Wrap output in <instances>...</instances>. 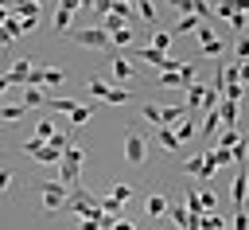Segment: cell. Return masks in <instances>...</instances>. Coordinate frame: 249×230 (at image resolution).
Masks as SVG:
<instances>
[{"instance_id": "ee69618b", "label": "cell", "mask_w": 249, "mask_h": 230, "mask_svg": "<svg viewBox=\"0 0 249 230\" xmlns=\"http://www.w3.org/2000/svg\"><path fill=\"white\" fill-rule=\"evenodd\" d=\"M233 230H249V211H233Z\"/></svg>"}, {"instance_id": "7bdbcfd3", "label": "cell", "mask_w": 249, "mask_h": 230, "mask_svg": "<svg viewBox=\"0 0 249 230\" xmlns=\"http://www.w3.org/2000/svg\"><path fill=\"white\" fill-rule=\"evenodd\" d=\"M198 199H202V211H206V214H214V207H218V199H214L210 191H198Z\"/></svg>"}, {"instance_id": "7402d4cb", "label": "cell", "mask_w": 249, "mask_h": 230, "mask_svg": "<svg viewBox=\"0 0 249 230\" xmlns=\"http://www.w3.org/2000/svg\"><path fill=\"white\" fill-rule=\"evenodd\" d=\"M175 136H179V144H183V140H195V136H198V129H195L187 117H183V121L175 125Z\"/></svg>"}, {"instance_id": "f907efd6", "label": "cell", "mask_w": 249, "mask_h": 230, "mask_svg": "<svg viewBox=\"0 0 249 230\" xmlns=\"http://www.w3.org/2000/svg\"><path fill=\"white\" fill-rule=\"evenodd\" d=\"M237 82L249 86V62H237Z\"/></svg>"}, {"instance_id": "b9f144b4", "label": "cell", "mask_w": 249, "mask_h": 230, "mask_svg": "<svg viewBox=\"0 0 249 230\" xmlns=\"http://www.w3.org/2000/svg\"><path fill=\"white\" fill-rule=\"evenodd\" d=\"M78 230H101V214H89V218H78Z\"/></svg>"}, {"instance_id": "d6a6232c", "label": "cell", "mask_w": 249, "mask_h": 230, "mask_svg": "<svg viewBox=\"0 0 249 230\" xmlns=\"http://www.w3.org/2000/svg\"><path fill=\"white\" fill-rule=\"evenodd\" d=\"M152 43H156V51L167 55V47H171V31H152Z\"/></svg>"}, {"instance_id": "cb8c5ba5", "label": "cell", "mask_w": 249, "mask_h": 230, "mask_svg": "<svg viewBox=\"0 0 249 230\" xmlns=\"http://www.w3.org/2000/svg\"><path fill=\"white\" fill-rule=\"evenodd\" d=\"M23 113H27V105H23V101H19V105H0V121H19Z\"/></svg>"}, {"instance_id": "f6af8a7d", "label": "cell", "mask_w": 249, "mask_h": 230, "mask_svg": "<svg viewBox=\"0 0 249 230\" xmlns=\"http://www.w3.org/2000/svg\"><path fill=\"white\" fill-rule=\"evenodd\" d=\"M23 19V31H35L39 27V12H27V16H19Z\"/></svg>"}, {"instance_id": "f546056e", "label": "cell", "mask_w": 249, "mask_h": 230, "mask_svg": "<svg viewBox=\"0 0 249 230\" xmlns=\"http://www.w3.org/2000/svg\"><path fill=\"white\" fill-rule=\"evenodd\" d=\"M51 136H54V121H47V117H43V121L35 125V140H51Z\"/></svg>"}, {"instance_id": "8fae6325", "label": "cell", "mask_w": 249, "mask_h": 230, "mask_svg": "<svg viewBox=\"0 0 249 230\" xmlns=\"http://www.w3.org/2000/svg\"><path fill=\"white\" fill-rule=\"evenodd\" d=\"M109 74H113V78H121V82H128V78L136 74V66H132L124 55H117V58H113V66H109Z\"/></svg>"}, {"instance_id": "9a60e30c", "label": "cell", "mask_w": 249, "mask_h": 230, "mask_svg": "<svg viewBox=\"0 0 249 230\" xmlns=\"http://www.w3.org/2000/svg\"><path fill=\"white\" fill-rule=\"evenodd\" d=\"M183 94H187V101H183L187 109H202V97H206V86H198V82H191V86H187Z\"/></svg>"}, {"instance_id": "d6986e66", "label": "cell", "mask_w": 249, "mask_h": 230, "mask_svg": "<svg viewBox=\"0 0 249 230\" xmlns=\"http://www.w3.org/2000/svg\"><path fill=\"white\" fill-rule=\"evenodd\" d=\"M23 105H27V109H39V105H47L43 90H39V86H27V90H23Z\"/></svg>"}, {"instance_id": "7dc6e473", "label": "cell", "mask_w": 249, "mask_h": 230, "mask_svg": "<svg viewBox=\"0 0 249 230\" xmlns=\"http://www.w3.org/2000/svg\"><path fill=\"white\" fill-rule=\"evenodd\" d=\"M183 168H187V175H198V172H202V156H191Z\"/></svg>"}, {"instance_id": "5bb4252c", "label": "cell", "mask_w": 249, "mask_h": 230, "mask_svg": "<svg viewBox=\"0 0 249 230\" xmlns=\"http://www.w3.org/2000/svg\"><path fill=\"white\" fill-rule=\"evenodd\" d=\"M27 78H31V62L27 58H16L8 66V82H27Z\"/></svg>"}, {"instance_id": "6da1fadb", "label": "cell", "mask_w": 249, "mask_h": 230, "mask_svg": "<svg viewBox=\"0 0 249 230\" xmlns=\"http://www.w3.org/2000/svg\"><path fill=\"white\" fill-rule=\"evenodd\" d=\"M82 164H86V152L70 140V148L62 152V168H58V179L66 183V187H78V175H82Z\"/></svg>"}, {"instance_id": "7c38bea8", "label": "cell", "mask_w": 249, "mask_h": 230, "mask_svg": "<svg viewBox=\"0 0 249 230\" xmlns=\"http://www.w3.org/2000/svg\"><path fill=\"white\" fill-rule=\"evenodd\" d=\"M183 117H187V105H167V109H160V125H167V129H175Z\"/></svg>"}, {"instance_id": "44dd1931", "label": "cell", "mask_w": 249, "mask_h": 230, "mask_svg": "<svg viewBox=\"0 0 249 230\" xmlns=\"http://www.w3.org/2000/svg\"><path fill=\"white\" fill-rule=\"evenodd\" d=\"M218 125H222V117H218V109H210V113H206V121H202V129H198V136H214V133H218Z\"/></svg>"}, {"instance_id": "db71d44e", "label": "cell", "mask_w": 249, "mask_h": 230, "mask_svg": "<svg viewBox=\"0 0 249 230\" xmlns=\"http://www.w3.org/2000/svg\"><path fill=\"white\" fill-rule=\"evenodd\" d=\"M58 4H62V8H74V12L82 8V0H58Z\"/></svg>"}, {"instance_id": "30bf717a", "label": "cell", "mask_w": 249, "mask_h": 230, "mask_svg": "<svg viewBox=\"0 0 249 230\" xmlns=\"http://www.w3.org/2000/svg\"><path fill=\"white\" fill-rule=\"evenodd\" d=\"M218 117H222L226 129H233L237 117H241V101H222V105H218Z\"/></svg>"}, {"instance_id": "4dcf8cb0", "label": "cell", "mask_w": 249, "mask_h": 230, "mask_svg": "<svg viewBox=\"0 0 249 230\" xmlns=\"http://www.w3.org/2000/svg\"><path fill=\"white\" fill-rule=\"evenodd\" d=\"M230 152H233V164H245V152H249V136L241 133V140H237V144H233Z\"/></svg>"}, {"instance_id": "9c48e42d", "label": "cell", "mask_w": 249, "mask_h": 230, "mask_svg": "<svg viewBox=\"0 0 249 230\" xmlns=\"http://www.w3.org/2000/svg\"><path fill=\"white\" fill-rule=\"evenodd\" d=\"M54 31H58V35H70V31H74V8H62V4H58V12H54Z\"/></svg>"}, {"instance_id": "52a82bcc", "label": "cell", "mask_w": 249, "mask_h": 230, "mask_svg": "<svg viewBox=\"0 0 249 230\" xmlns=\"http://www.w3.org/2000/svg\"><path fill=\"white\" fill-rule=\"evenodd\" d=\"M245 187H249V168H237L233 183H230V203L233 211H245Z\"/></svg>"}, {"instance_id": "11a10c76", "label": "cell", "mask_w": 249, "mask_h": 230, "mask_svg": "<svg viewBox=\"0 0 249 230\" xmlns=\"http://www.w3.org/2000/svg\"><path fill=\"white\" fill-rule=\"evenodd\" d=\"M12 82H8V74H0V97H4V90H8Z\"/></svg>"}, {"instance_id": "d590c367", "label": "cell", "mask_w": 249, "mask_h": 230, "mask_svg": "<svg viewBox=\"0 0 249 230\" xmlns=\"http://www.w3.org/2000/svg\"><path fill=\"white\" fill-rule=\"evenodd\" d=\"M109 39H113L117 47H128V43H132V27H121V31H113Z\"/></svg>"}, {"instance_id": "ba28073f", "label": "cell", "mask_w": 249, "mask_h": 230, "mask_svg": "<svg viewBox=\"0 0 249 230\" xmlns=\"http://www.w3.org/2000/svg\"><path fill=\"white\" fill-rule=\"evenodd\" d=\"M148 140H156L160 148H167V152H179L183 144H179V136H175V129H167V125H160L156 129V136H148Z\"/></svg>"}, {"instance_id": "2e32d148", "label": "cell", "mask_w": 249, "mask_h": 230, "mask_svg": "<svg viewBox=\"0 0 249 230\" xmlns=\"http://www.w3.org/2000/svg\"><path fill=\"white\" fill-rule=\"evenodd\" d=\"M136 16H140V19H144V23L156 31V19H160V12H156V4H152V0H136Z\"/></svg>"}, {"instance_id": "74e56055", "label": "cell", "mask_w": 249, "mask_h": 230, "mask_svg": "<svg viewBox=\"0 0 249 230\" xmlns=\"http://www.w3.org/2000/svg\"><path fill=\"white\" fill-rule=\"evenodd\" d=\"M109 195H113L117 203H128V199H132V187H128V183H117V187H113Z\"/></svg>"}, {"instance_id": "f1b7e54d", "label": "cell", "mask_w": 249, "mask_h": 230, "mask_svg": "<svg viewBox=\"0 0 249 230\" xmlns=\"http://www.w3.org/2000/svg\"><path fill=\"white\" fill-rule=\"evenodd\" d=\"M101 27H105V31H109V35H113V31H121V27H128V23H124V19H121V16H117V12H109V16H105V19H101Z\"/></svg>"}, {"instance_id": "f35d334b", "label": "cell", "mask_w": 249, "mask_h": 230, "mask_svg": "<svg viewBox=\"0 0 249 230\" xmlns=\"http://www.w3.org/2000/svg\"><path fill=\"white\" fill-rule=\"evenodd\" d=\"M121 207H124V203H117L113 195H109V199H101V211H105V214H113V218H121Z\"/></svg>"}, {"instance_id": "9f6ffc18", "label": "cell", "mask_w": 249, "mask_h": 230, "mask_svg": "<svg viewBox=\"0 0 249 230\" xmlns=\"http://www.w3.org/2000/svg\"><path fill=\"white\" fill-rule=\"evenodd\" d=\"M245 136H249V133H245Z\"/></svg>"}, {"instance_id": "277c9868", "label": "cell", "mask_w": 249, "mask_h": 230, "mask_svg": "<svg viewBox=\"0 0 249 230\" xmlns=\"http://www.w3.org/2000/svg\"><path fill=\"white\" fill-rule=\"evenodd\" d=\"M124 160L136 164V168L148 160V136L140 129H124Z\"/></svg>"}, {"instance_id": "816d5d0a", "label": "cell", "mask_w": 249, "mask_h": 230, "mask_svg": "<svg viewBox=\"0 0 249 230\" xmlns=\"http://www.w3.org/2000/svg\"><path fill=\"white\" fill-rule=\"evenodd\" d=\"M113 230H136V226H132V222H128V218H124V214H121V218H117V222H113Z\"/></svg>"}, {"instance_id": "8992f818", "label": "cell", "mask_w": 249, "mask_h": 230, "mask_svg": "<svg viewBox=\"0 0 249 230\" xmlns=\"http://www.w3.org/2000/svg\"><path fill=\"white\" fill-rule=\"evenodd\" d=\"M222 51H226V43H222L206 23H202V27H198V55H202V58H218Z\"/></svg>"}, {"instance_id": "ffe728a7", "label": "cell", "mask_w": 249, "mask_h": 230, "mask_svg": "<svg viewBox=\"0 0 249 230\" xmlns=\"http://www.w3.org/2000/svg\"><path fill=\"white\" fill-rule=\"evenodd\" d=\"M93 109H97V105H82V101H78V105L70 109V125H86V121L93 117Z\"/></svg>"}, {"instance_id": "4316f807", "label": "cell", "mask_w": 249, "mask_h": 230, "mask_svg": "<svg viewBox=\"0 0 249 230\" xmlns=\"http://www.w3.org/2000/svg\"><path fill=\"white\" fill-rule=\"evenodd\" d=\"M222 97H226V101H241V97H245V86H241V82H226Z\"/></svg>"}, {"instance_id": "5b68a950", "label": "cell", "mask_w": 249, "mask_h": 230, "mask_svg": "<svg viewBox=\"0 0 249 230\" xmlns=\"http://www.w3.org/2000/svg\"><path fill=\"white\" fill-rule=\"evenodd\" d=\"M70 39H74L78 47H93V51L113 47V39H109V31H105V27H74V31H70Z\"/></svg>"}, {"instance_id": "d4e9b609", "label": "cell", "mask_w": 249, "mask_h": 230, "mask_svg": "<svg viewBox=\"0 0 249 230\" xmlns=\"http://www.w3.org/2000/svg\"><path fill=\"white\" fill-rule=\"evenodd\" d=\"M113 12H117V16L124 19V23H132V16H136V8H132L128 0H113Z\"/></svg>"}, {"instance_id": "1f68e13d", "label": "cell", "mask_w": 249, "mask_h": 230, "mask_svg": "<svg viewBox=\"0 0 249 230\" xmlns=\"http://www.w3.org/2000/svg\"><path fill=\"white\" fill-rule=\"evenodd\" d=\"M202 230H230L222 214H202Z\"/></svg>"}, {"instance_id": "4fadbf2b", "label": "cell", "mask_w": 249, "mask_h": 230, "mask_svg": "<svg viewBox=\"0 0 249 230\" xmlns=\"http://www.w3.org/2000/svg\"><path fill=\"white\" fill-rule=\"evenodd\" d=\"M202 27V19L195 16V12H187V16H179V23L171 27V35H187V31H198Z\"/></svg>"}, {"instance_id": "8d00e7d4", "label": "cell", "mask_w": 249, "mask_h": 230, "mask_svg": "<svg viewBox=\"0 0 249 230\" xmlns=\"http://www.w3.org/2000/svg\"><path fill=\"white\" fill-rule=\"evenodd\" d=\"M140 117H144V121H152V125L160 129V105H140Z\"/></svg>"}, {"instance_id": "603a6c76", "label": "cell", "mask_w": 249, "mask_h": 230, "mask_svg": "<svg viewBox=\"0 0 249 230\" xmlns=\"http://www.w3.org/2000/svg\"><path fill=\"white\" fill-rule=\"evenodd\" d=\"M167 214H171V222H175V226H183V230H187V207H183V203H167Z\"/></svg>"}, {"instance_id": "83f0119b", "label": "cell", "mask_w": 249, "mask_h": 230, "mask_svg": "<svg viewBox=\"0 0 249 230\" xmlns=\"http://www.w3.org/2000/svg\"><path fill=\"white\" fill-rule=\"evenodd\" d=\"M78 101L74 97H47V109H58V113H70Z\"/></svg>"}, {"instance_id": "e0dca14e", "label": "cell", "mask_w": 249, "mask_h": 230, "mask_svg": "<svg viewBox=\"0 0 249 230\" xmlns=\"http://www.w3.org/2000/svg\"><path fill=\"white\" fill-rule=\"evenodd\" d=\"M144 211H148V214H152V218H160V214H167V199H163V195H156V191H152V195H148V199H144Z\"/></svg>"}, {"instance_id": "836d02e7", "label": "cell", "mask_w": 249, "mask_h": 230, "mask_svg": "<svg viewBox=\"0 0 249 230\" xmlns=\"http://www.w3.org/2000/svg\"><path fill=\"white\" fill-rule=\"evenodd\" d=\"M86 90H89V94H93L97 101H101V97L109 94V86H105V78H89V86H86Z\"/></svg>"}, {"instance_id": "ab89813d", "label": "cell", "mask_w": 249, "mask_h": 230, "mask_svg": "<svg viewBox=\"0 0 249 230\" xmlns=\"http://www.w3.org/2000/svg\"><path fill=\"white\" fill-rule=\"evenodd\" d=\"M233 55H237V62H249V35H241V39H237Z\"/></svg>"}, {"instance_id": "c3c4849f", "label": "cell", "mask_w": 249, "mask_h": 230, "mask_svg": "<svg viewBox=\"0 0 249 230\" xmlns=\"http://www.w3.org/2000/svg\"><path fill=\"white\" fill-rule=\"evenodd\" d=\"M93 12H101V16H109V12H113V0H93Z\"/></svg>"}, {"instance_id": "ac0fdd59", "label": "cell", "mask_w": 249, "mask_h": 230, "mask_svg": "<svg viewBox=\"0 0 249 230\" xmlns=\"http://www.w3.org/2000/svg\"><path fill=\"white\" fill-rule=\"evenodd\" d=\"M128 97H132L128 86H109V94H105L101 101H105V105H121V101H128Z\"/></svg>"}, {"instance_id": "3957f363", "label": "cell", "mask_w": 249, "mask_h": 230, "mask_svg": "<svg viewBox=\"0 0 249 230\" xmlns=\"http://www.w3.org/2000/svg\"><path fill=\"white\" fill-rule=\"evenodd\" d=\"M39 195H43V211H47V214H54V211H62V207H66L70 187H66L62 179H43V183H39Z\"/></svg>"}, {"instance_id": "60d3db41", "label": "cell", "mask_w": 249, "mask_h": 230, "mask_svg": "<svg viewBox=\"0 0 249 230\" xmlns=\"http://www.w3.org/2000/svg\"><path fill=\"white\" fill-rule=\"evenodd\" d=\"M47 144H51V148H58V152H66V148H70V136H66V133H54Z\"/></svg>"}, {"instance_id": "681fc988", "label": "cell", "mask_w": 249, "mask_h": 230, "mask_svg": "<svg viewBox=\"0 0 249 230\" xmlns=\"http://www.w3.org/2000/svg\"><path fill=\"white\" fill-rule=\"evenodd\" d=\"M8 187H12V172H8V168H0V195H4Z\"/></svg>"}, {"instance_id": "e575fe53", "label": "cell", "mask_w": 249, "mask_h": 230, "mask_svg": "<svg viewBox=\"0 0 249 230\" xmlns=\"http://www.w3.org/2000/svg\"><path fill=\"white\" fill-rule=\"evenodd\" d=\"M237 140H241V133H237V129H226V133L218 136V148H233Z\"/></svg>"}, {"instance_id": "bcb514c9", "label": "cell", "mask_w": 249, "mask_h": 230, "mask_svg": "<svg viewBox=\"0 0 249 230\" xmlns=\"http://www.w3.org/2000/svg\"><path fill=\"white\" fill-rule=\"evenodd\" d=\"M230 23H233V31H245V27H249V19H245V12H233V16H230Z\"/></svg>"}, {"instance_id": "484cf974", "label": "cell", "mask_w": 249, "mask_h": 230, "mask_svg": "<svg viewBox=\"0 0 249 230\" xmlns=\"http://www.w3.org/2000/svg\"><path fill=\"white\" fill-rule=\"evenodd\" d=\"M4 31H8L12 39H16V35H23V19H19L16 12H8V19H4Z\"/></svg>"}, {"instance_id": "f5cc1de1", "label": "cell", "mask_w": 249, "mask_h": 230, "mask_svg": "<svg viewBox=\"0 0 249 230\" xmlns=\"http://www.w3.org/2000/svg\"><path fill=\"white\" fill-rule=\"evenodd\" d=\"M8 43H12V35H8V31H4V27H0V51H4V47H8Z\"/></svg>"}, {"instance_id": "7a4b0ae2", "label": "cell", "mask_w": 249, "mask_h": 230, "mask_svg": "<svg viewBox=\"0 0 249 230\" xmlns=\"http://www.w3.org/2000/svg\"><path fill=\"white\" fill-rule=\"evenodd\" d=\"M66 207L78 214V218H89V214H101V199L97 195H89L82 183L78 187H70V195H66Z\"/></svg>"}]
</instances>
